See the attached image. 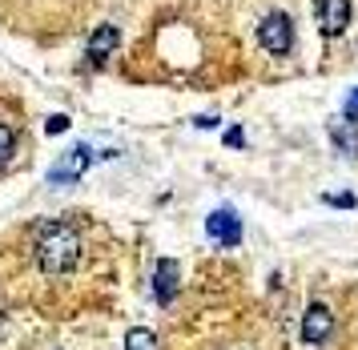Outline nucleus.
<instances>
[{
  "label": "nucleus",
  "instance_id": "obj_2",
  "mask_svg": "<svg viewBox=\"0 0 358 350\" xmlns=\"http://www.w3.org/2000/svg\"><path fill=\"white\" fill-rule=\"evenodd\" d=\"M258 45L270 52V57H286L294 48V20L282 8H274V13H266L258 20Z\"/></svg>",
  "mask_w": 358,
  "mask_h": 350
},
{
  "label": "nucleus",
  "instance_id": "obj_1",
  "mask_svg": "<svg viewBox=\"0 0 358 350\" xmlns=\"http://www.w3.org/2000/svg\"><path fill=\"white\" fill-rule=\"evenodd\" d=\"M33 258L45 274H69L81 262V234L69 222H45L36 230Z\"/></svg>",
  "mask_w": 358,
  "mask_h": 350
},
{
  "label": "nucleus",
  "instance_id": "obj_3",
  "mask_svg": "<svg viewBox=\"0 0 358 350\" xmlns=\"http://www.w3.org/2000/svg\"><path fill=\"white\" fill-rule=\"evenodd\" d=\"M206 234H210L213 246H222V250H234V246H242L245 225H242V218H238V214H234L229 206H222V209H213L210 218H206Z\"/></svg>",
  "mask_w": 358,
  "mask_h": 350
},
{
  "label": "nucleus",
  "instance_id": "obj_13",
  "mask_svg": "<svg viewBox=\"0 0 358 350\" xmlns=\"http://www.w3.org/2000/svg\"><path fill=\"white\" fill-rule=\"evenodd\" d=\"M226 145H229V149L245 145V133H242V129H229V133H226Z\"/></svg>",
  "mask_w": 358,
  "mask_h": 350
},
{
  "label": "nucleus",
  "instance_id": "obj_10",
  "mask_svg": "<svg viewBox=\"0 0 358 350\" xmlns=\"http://www.w3.org/2000/svg\"><path fill=\"white\" fill-rule=\"evenodd\" d=\"M13 153H17V133H13V129L0 121V169L13 161Z\"/></svg>",
  "mask_w": 358,
  "mask_h": 350
},
{
  "label": "nucleus",
  "instance_id": "obj_12",
  "mask_svg": "<svg viewBox=\"0 0 358 350\" xmlns=\"http://www.w3.org/2000/svg\"><path fill=\"white\" fill-rule=\"evenodd\" d=\"M342 113H346L350 121H358V89H355L350 97H346V105H342Z\"/></svg>",
  "mask_w": 358,
  "mask_h": 350
},
{
  "label": "nucleus",
  "instance_id": "obj_11",
  "mask_svg": "<svg viewBox=\"0 0 358 350\" xmlns=\"http://www.w3.org/2000/svg\"><path fill=\"white\" fill-rule=\"evenodd\" d=\"M45 129H49V133H65L69 117H65V113H57V117H49V121H45Z\"/></svg>",
  "mask_w": 358,
  "mask_h": 350
},
{
  "label": "nucleus",
  "instance_id": "obj_8",
  "mask_svg": "<svg viewBox=\"0 0 358 350\" xmlns=\"http://www.w3.org/2000/svg\"><path fill=\"white\" fill-rule=\"evenodd\" d=\"M117 45H121V29H117V24H101V29L89 36V45H85V61L101 69V64L113 57Z\"/></svg>",
  "mask_w": 358,
  "mask_h": 350
},
{
  "label": "nucleus",
  "instance_id": "obj_4",
  "mask_svg": "<svg viewBox=\"0 0 358 350\" xmlns=\"http://www.w3.org/2000/svg\"><path fill=\"white\" fill-rule=\"evenodd\" d=\"M350 0H314V20H318V32L322 36H342L350 29Z\"/></svg>",
  "mask_w": 358,
  "mask_h": 350
},
{
  "label": "nucleus",
  "instance_id": "obj_7",
  "mask_svg": "<svg viewBox=\"0 0 358 350\" xmlns=\"http://www.w3.org/2000/svg\"><path fill=\"white\" fill-rule=\"evenodd\" d=\"M89 161H93V149H89V145H73L65 158L49 169V181L52 186H69V181H77V177L89 169Z\"/></svg>",
  "mask_w": 358,
  "mask_h": 350
},
{
  "label": "nucleus",
  "instance_id": "obj_5",
  "mask_svg": "<svg viewBox=\"0 0 358 350\" xmlns=\"http://www.w3.org/2000/svg\"><path fill=\"white\" fill-rule=\"evenodd\" d=\"M334 330V314H330V306L326 302H310L306 314H302V342L310 346H322L326 338Z\"/></svg>",
  "mask_w": 358,
  "mask_h": 350
},
{
  "label": "nucleus",
  "instance_id": "obj_6",
  "mask_svg": "<svg viewBox=\"0 0 358 350\" xmlns=\"http://www.w3.org/2000/svg\"><path fill=\"white\" fill-rule=\"evenodd\" d=\"M181 290V270L173 258H157V266H153V302L157 306H169L178 298Z\"/></svg>",
  "mask_w": 358,
  "mask_h": 350
},
{
  "label": "nucleus",
  "instance_id": "obj_14",
  "mask_svg": "<svg viewBox=\"0 0 358 350\" xmlns=\"http://www.w3.org/2000/svg\"><path fill=\"white\" fill-rule=\"evenodd\" d=\"M326 202L330 206H355V197H334V193H326Z\"/></svg>",
  "mask_w": 358,
  "mask_h": 350
},
{
  "label": "nucleus",
  "instance_id": "obj_9",
  "mask_svg": "<svg viewBox=\"0 0 358 350\" xmlns=\"http://www.w3.org/2000/svg\"><path fill=\"white\" fill-rule=\"evenodd\" d=\"M125 350H162V346H157V335H153V330L133 326L129 335H125Z\"/></svg>",
  "mask_w": 358,
  "mask_h": 350
}]
</instances>
